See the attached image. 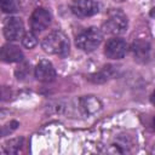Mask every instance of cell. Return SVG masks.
<instances>
[{"label":"cell","mask_w":155,"mask_h":155,"mask_svg":"<svg viewBox=\"0 0 155 155\" xmlns=\"http://www.w3.org/2000/svg\"><path fill=\"white\" fill-rule=\"evenodd\" d=\"M41 47L46 53L64 57L69 52V41L63 31L54 30L42 39Z\"/></svg>","instance_id":"6da1fadb"},{"label":"cell","mask_w":155,"mask_h":155,"mask_svg":"<svg viewBox=\"0 0 155 155\" xmlns=\"http://www.w3.org/2000/svg\"><path fill=\"white\" fill-rule=\"evenodd\" d=\"M22 143H23V138H16V139L10 140L7 143V145H5V153H7V154H16L21 149Z\"/></svg>","instance_id":"7c38bea8"},{"label":"cell","mask_w":155,"mask_h":155,"mask_svg":"<svg viewBox=\"0 0 155 155\" xmlns=\"http://www.w3.org/2000/svg\"><path fill=\"white\" fill-rule=\"evenodd\" d=\"M127 42L120 38H113L107 41L104 53L110 59H121L127 53Z\"/></svg>","instance_id":"52a82bcc"},{"label":"cell","mask_w":155,"mask_h":155,"mask_svg":"<svg viewBox=\"0 0 155 155\" xmlns=\"http://www.w3.org/2000/svg\"><path fill=\"white\" fill-rule=\"evenodd\" d=\"M27 67H28V64H27V63H23L22 65H19V67L17 68V70H16V75H17L18 79H19V78H21V79L24 78V74H23V73L27 74V73L29 71V69H28Z\"/></svg>","instance_id":"9a60e30c"},{"label":"cell","mask_w":155,"mask_h":155,"mask_svg":"<svg viewBox=\"0 0 155 155\" xmlns=\"http://www.w3.org/2000/svg\"><path fill=\"white\" fill-rule=\"evenodd\" d=\"M0 58L1 61L6 63H15V62H22L23 61V52L19 50L18 46L13 44H6L2 46L0 51Z\"/></svg>","instance_id":"9c48e42d"},{"label":"cell","mask_w":155,"mask_h":155,"mask_svg":"<svg viewBox=\"0 0 155 155\" xmlns=\"http://www.w3.org/2000/svg\"><path fill=\"white\" fill-rule=\"evenodd\" d=\"M80 105H81V109L86 113V114H93V113H97L102 104L101 102L93 97V96H87V97H82L80 99Z\"/></svg>","instance_id":"8fae6325"},{"label":"cell","mask_w":155,"mask_h":155,"mask_svg":"<svg viewBox=\"0 0 155 155\" xmlns=\"http://www.w3.org/2000/svg\"><path fill=\"white\" fill-rule=\"evenodd\" d=\"M151 102H153V104L155 105V91H154L153 94H151Z\"/></svg>","instance_id":"2e32d148"},{"label":"cell","mask_w":155,"mask_h":155,"mask_svg":"<svg viewBox=\"0 0 155 155\" xmlns=\"http://www.w3.org/2000/svg\"><path fill=\"white\" fill-rule=\"evenodd\" d=\"M102 40H103L102 30L97 27H90L76 36L75 44L80 50L85 52H91L101 45Z\"/></svg>","instance_id":"7a4b0ae2"},{"label":"cell","mask_w":155,"mask_h":155,"mask_svg":"<svg viewBox=\"0 0 155 155\" xmlns=\"http://www.w3.org/2000/svg\"><path fill=\"white\" fill-rule=\"evenodd\" d=\"M115 1H120L121 2V1H125V0H115Z\"/></svg>","instance_id":"ffe728a7"},{"label":"cell","mask_w":155,"mask_h":155,"mask_svg":"<svg viewBox=\"0 0 155 155\" xmlns=\"http://www.w3.org/2000/svg\"><path fill=\"white\" fill-rule=\"evenodd\" d=\"M127 17L120 10H111L109 11L107 19L103 23V29L105 33L111 35H120L127 30Z\"/></svg>","instance_id":"3957f363"},{"label":"cell","mask_w":155,"mask_h":155,"mask_svg":"<svg viewBox=\"0 0 155 155\" xmlns=\"http://www.w3.org/2000/svg\"><path fill=\"white\" fill-rule=\"evenodd\" d=\"M2 31L5 38L8 41H16L23 38L24 35V27L23 22L18 17H8L4 22Z\"/></svg>","instance_id":"277c9868"},{"label":"cell","mask_w":155,"mask_h":155,"mask_svg":"<svg viewBox=\"0 0 155 155\" xmlns=\"http://www.w3.org/2000/svg\"><path fill=\"white\" fill-rule=\"evenodd\" d=\"M132 53H133V57L137 62H147L149 59V56H150V45L149 42L144 41V40H136L133 44H132Z\"/></svg>","instance_id":"30bf717a"},{"label":"cell","mask_w":155,"mask_h":155,"mask_svg":"<svg viewBox=\"0 0 155 155\" xmlns=\"http://www.w3.org/2000/svg\"><path fill=\"white\" fill-rule=\"evenodd\" d=\"M0 6L2 12L5 13H13L17 11V2L16 0H0Z\"/></svg>","instance_id":"5bb4252c"},{"label":"cell","mask_w":155,"mask_h":155,"mask_svg":"<svg viewBox=\"0 0 155 155\" xmlns=\"http://www.w3.org/2000/svg\"><path fill=\"white\" fill-rule=\"evenodd\" d=\"M151 153H155V144L153 145V149H151Z\"/></svg>","instance_id":"d6986e66"},{"label":"cell","mask_w":155,"mask_h":155,"mask_svg":"<svg viewBox=\"0 0 155 155\" xmlns=\"http://www.w3.org/2000/svg\"><path fill=\"white\" fill-rule=\"evenodd\" d=\"M70 8L71 12L80 18L91 17L99 11V6L94 0H74Z\"/></svg>","instance_id":"8992f818"},{"label":"cell","mask_w":155,"mask_h":155,"mask_svg":"<svg viewBox=\"0 0 155 155\" xmlns=\"http://www.w3.org/2000/svg\"><path fill=\"white\" fill-rule=\"evenodd\" d=\"M35 78L41 82H51L56 79V70L51 62L42 59L35 67Z\"/></svg>","instance_id":"ba28073f"},{"label":"cell","mask_w":155,"mask_h":155,"mask_svg":"<svg viewBox=\"0 0 155 155\" xmlns=\"http://www.w3.org/2000/svg\"><path fill=\"white\" fill-rule=\"evenodd\" d=\"M150 15H151L153 17H155V7H154V8L151 10V12H150Z\"/></svg>","instance_id":"e0dca14e"},{"label":"cell","mask_w":155,"mask_h":155,"mask_svg":"<svg viewBox=\"0 0 155 155\" xmlns=\"http://www.w3.org/2000/svg\"><path fill=\"white\" fill-rule=\"evenodd\" d=\"M51 13L47 8L38 7L30 16V28L34 33H40L45 30L51 23Z\"/></svg>","instance_id":"5b68a950"},{"label":"cell","mask_w":155,"mask_h":155,"mask_svg":"<svg viewBox=\"0 0 155 155\" xmlns=\"http://www.w3.org/2000/svg\"><path fill=\"white\" fill-rule=\"evenodd\" d=\"M153 128L155 130V117H154V120H153Z\"/></svg>","instance_id":"ac0fdd59"},{"label":"cell","mask_w":155,"mask_h":155,"mask_svg":"<svg viewBox=\"0 0 155 155\" xmlns=\"http://www.w3.org/2000/svg\"><path fill=\"white\" fill-rule=\"evenodd\" d=\"M22 44L24 47L27 48H33L36 44H38V40H36V36L34 34V31H28L23 35L22 38Z\"/></svg>","instance_id":"4fadbf2b"}]
</instances>
